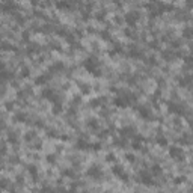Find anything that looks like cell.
<instances>
[{"instance_id":"obj_1","label":"cell","mask_w":193,"mask_h":193,"mask_svg":"<svg viewBox=\"0 0 193 193\" xmlns=\"http://www.w3.org/2000/svg\"><path fill=\"white\" fill-rule=\"evenodd\" d=\"M88 175L92 177V178H100L101 177V167L100 166H92L88 171Z\"/></svg>"},{"instance_id":"obj_4","label":"cell","mask_w":193,"mask_h":193,"mask_svg":"<svg viewBox=\"0 0 193 193\" xmlns=\"http://www.w3.org/2000/svg\"><path fill=\"white\" fill-rule=\"evenodd\" d=\"M127 21H128V24L130 26H133L134 23H136V20H137V14H127Z\"/></svg>"},{"instance_id":"obj_2","label":"cell","mask_w":193,"mask_h":193,"mask_svg":"<svg viewBox=\"0 0 193 193\" xmlns=\"http://www.w3.org/2000/svg\"><path fill=\"white\" fill-rule=\"evenodd\" d=\"M113 174H115L118 178L127 179V175L124 174V169H122V167H115V169H113Z\"/></svg>"},{"instance_id":"obj_6","label":"cell","mask_w":193,"mask_h":193,"mask_svg":"<svg viewBox=\"0 0 193 193\" xmlns=\"http://www.w3.org/2000/svg\"><path fill=\"white\" fill-rule=\"evenodd\" d=\"M113 160H115V155H113V154L107 155V162H113Z\"/></svg>"},{"instance_id":"obj_5","label":"cell","mask_w":193,"mask_h":193,"mask_svg":"<svg viewBox=\"0 0 193 193\" xmlns=\"http://www.w3.org/2000/svg\"><path fill=\"white\" fill-rule=\"evenodd\" d=\"M160 172H162L160 166H154V167H152V174H160Z\"/></svg>"},{"instance_id":"obj_3","label":"cell","mask_w":193,"mask_h":193,"mask_svg":"<svg viewBox=\"0 0 193 193\" xmlns=\"http://www.w3.org/2000/svg\"><path fill=\"white\" fill-rule=\"evenodd\" d=\"M140 183H143V184H151V177H149L148 174H145V172H140Z\"/></svg>"}]
</instances>
